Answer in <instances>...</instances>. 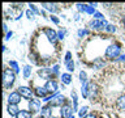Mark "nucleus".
Returning a JSON list of instances; mask_svg holds the SVG:
<instances>
[{
	"instance_id": "f257e3e1",
	"label": "nucleus",
	"mask_w": 125,
	"mask_h": 118,
	"mask_svg": "<svg viewBox=\"0 0 125 118\" xmlns=\"http://www.w3.org/2000/svg\"><path fill=\"white\" fill-rule=\"evenodd\" d=\"M14 80H16L14 71L10 70V68L4 70V72H3V87H4V89L10 88V87L14 84Z\"/></svg>"
},
{
	"instance_id": "f03ea898",
	"label": "nucleus",
	"mask_w": 125,
	"mask_h": 118,
	"mask_svg": "<svg viewBox=\"0 0 125 118\" xmlns=\"http://www.w3.org/2000/svg\"><path fill=\"white\" fill-rule=\"evenodd\" d=\"M120 55V46L119 45H111L105 50V57L109 59H115Z\"/></svg>"
},
{
	"instance_id": "7ed1b4c3",
	"label": "nucleus",
	"mask_w": 125,
	"mask_h": 118,
	"mask_svg": "<svg viewBox=\"0 0 125 118\" xmlns=\"http://www.w3.org/2000/svg\"><path fill=\"white\" fill-rule=\"evenodd\" d=\"M73 112H74V110L72 109V106L68 105V104L62 105L61 106V110H60L62 118H73Z\"/></svg>"
},
{
	"instance_id": "20e7f679",
	"label": "nucleus",
	"mask_w": 125,
	"mask_h": 118,
	"mask_svg": "<svg viewBox=\"0 0 125 118\" xmlns=\"http://www.w3.org/2000/svg\"><path fill=\"white\" fill-rule=\"evenodd\" d=\"M65 101V97L62 96V94H55V96H52V98H51L50 101V105L51 106H59V105H62Z\"/></svg>"
},
{
	"instance_id": "39448f33",
	"label": "nucleus",
	"mask_w": 125,
	"mask_h": 118,
	"mask_svg": "<svg viewBox=\"0 0 125 118\" xmlns=\"http://www.w3.org/2000/svg\"><path fill=\"white\" fill-rule=\"evenodd\" d=\"M44 34H46V37L48 38V41H50L51 43H55V42H56V39L59 38L56 31H55L53 29H50V28L44 29Z\"/></svg>"
},
{
	"instance_id": "423d86ee",
	"label": "nucleus",
	"mask_w": 125,
	"mask_h": 118,
	"mask_svg": "<svg viewBox=\"0 0 125 118\" xmlns=\"http://www.w3.org/2000/svg\"><path fill=\"white\" fill-rule=\"evenodd\" d=\"M90 25H91V28H94V29H102V28H107L108 26V22L105 21V20H93L91 22H90Z\"/></svg>"
},
{
	"instance_id": "0eeeda50",
	"label": "nucleus",
	"mask_w": 125,
	"mask_h": 118,
	"mask_svg": "<svg viewBox=\"0 0 125 118\" xmlns=\"http://www.w3.org/2000/svg\"><path fill=\"white\" fill-rule=\"evenodd\" d=\"M21 94H20V92H12L9 96H8V101H9V104L12 105H17L20 101H21Z\"/></svg>"
},
{
	"instance_id": "6e6552de",
	"label": "nucleus",
	"mask_w": 125,
	"mask_h": 118,
	"mask_svg": "<svg viewBox=\"0 0 125 118\" xmlns=\"http://www.w3.org/2000/svg\"><path fill=\"white\" fill-rule=\"evenodd\" d=\"M18 92L22 97H25V98H31V96H33V90H31L29 87H20Z\"/></svg>"
},
{
	"instance_id": "1a4fd4ad",
	"label": "nucleus",
	"mask_w": 125,
	"mask_h": 118,
	"mask_svg": "<svg viewBox=\"0 0 125 118\" xmlns=\"http://www.w3.org/2000/svg\"><path fill=\"white\" fill-rule=\"evenodd\" d=\"M44 88L47 89V92H48V93H55L57 90V83L53 81V80H48L46 83Z\"/></svg>"
},
{
	"instance_id": "9d476101",
	"label": "nucleus",
	"mask_w": 125,
	"mask_h": 118,
	"mask_svg": "<svg viewBox=\"0 0 125 118\" xmlns=\"http://www.w3.org/2000/svg\"><path fill=\"white\" fill-rule=\"evenodd\" d=\"M29 109L31 110V113H37L38 110H41V101L31 98L30 102H29Z\"/></svg>"
},
{
	"instance_id": "9b49d317",
	"label": "nucleus",
	"mask_w": 125,
	"mask_h": 118,
	"mask_svg": "<svg viewBox=\"0 0 125 118\" xmlns=\"http://www.w3.org/2000/svg\"><path fill=\"white\" fill-rule=\"evenodd\" d=\"M87 90H89V98L94 100V97L96 94V85L94 83H87Z\"/></svg>"
},
{
	"instance_id": "f8f14e48",
	"label": "nucleus",
	"mask_w": 125,
	"mask_h": 118,
	"mask_svg": "<svg viewBox=\"0 0 125 118\" xmlns=\"http://www.w3.org/2000/svg\"><path fill=\"white\" fill-rule=\"evenodd\" d=\"M51 113H52V110H51V106L50 105L43 106L42 112H41V118H51Z\"/></svg>"
},
{
	"instance_id": "ddd939ff",
	"label": "nucleus",
	"mask_w": 125,
	"mask_h": 118,
	"mask_svg": "<svg viewBox=\"0 0 125 118\" xmlns=\"http://www.w3.org/2000/svg\"><path fill=\"white\" fill-rule=\"evenodd\" d=\"M51 74H52V72H51V70H48V68H42V70L38 71V75L42 79H50Z\"/></svg>"
},
{
	"instance_id": "4468645a",
	"label": "nucleus",
	"mask_w": 125,
	"mask_h": 118,
	"mask_svg": "<svg viewBox=\"0 0 125 118\" xmlns=\"http://www.w3.org/2000/svg\"><path fill=\"white\" fill-rule=\"evenodd\" d=\"M20 112H21V110L18 109L17 105H12V104L8 105V113H9L10 116H17Z\"/></svg>"
},
{
	"instance_id": "2eb2a0df",
	"label": "nucleus",
	"mask_w": 125,
	"mask_h": 118,
	"mask_svg": "<svg viewBox=\"0 0 125 118\" xmlns=\"http://www.w3.org/2000/svg\"><path fill=\"white\" fill-rule=\"evenodd\" d=\"M48 93L47 92V89L46 88H41V87H38V88H35V94L39 97H42V98H46V94Z\"/></svg>"
},
{
	"instance_id": "dca6fc26",
	"label": "nucleus",
	"mask_w": 125,
	"mask_h": 118,
	"mask_svg": "<svg viewBox=\"0 0 125 118\" xmlns=\"http://www.w3.org/2000/svg\"><path fill=\"white\" fill-rule=\"evenodd\" d=\"M42 7L44 8V9L47 11H50V12H56V4H51V3H43L42 4Z\"/></svg>"
},
{
	"instance_id": "f3484780",
	"label": "nucleus",
	"mask_w": 125,
	"mask_h": 118,
	"mask_svg": "<svg viewBox=\"0 0 125 118\" xmlns=\"http://www.w3.org/2000/svg\"><path fill=\"white\" fill-rule=\"evenodd\" d=\"M117 106L120 109H125V94H123V96H120L117 98Z\"/></svg>"
},
{
	"instance_id": "a211bd4d",
	"label": "nucleus",
	"mask_w": 125,
	"mask_h": 118,
	"mask_svg": "<svg viewBox=\"0 0 125 118\" xmlns=\"http://www.w3.org/2000/svg\"><path fill=\"white\" fill-rule=\"evenodd\" d=\"M30 117H31V113L26 112V110H21V112L16 116V118H30Z\"/></svg>"
},
{
	"instance_id": "6ab92c4d",
	"label": "nucleus",
	"mask_w": 125,
	"mask_h": 118,
	"mask_svg": "<svg viewBox=\"0 0 125 118\" xmlns=\"http://www.w3.org/2000/svg\"><path fill=\"white\" fill-rule=\"evenodd\" d=\"M61 81L64 83V84H69V83L72 81V76H70L69 74H62L61 75Z\"/></svg>"
},
{
	"instance_id": "aec40b11",
	"label": "nucleus",
	"mask_w": 125,
	"mask_h": 118,
	"mask_svg": "<svg viewBox=\"0 0 125 118\" xmlns=\"http://www.w3.org/2000/svg\"><path fill=\"white\" fill-rule=\"evenodd\" d=\"M80 80L82 83V85L83 84H87V75H86L85 71H81L80 72Z\"/></svg>"
},
{
	"instance_id": "412c9836",
	"label": "nucleus",
	"mask_w": 125,
	"mask_h": 118,
	"mask_svg": "<svg viewBox=\"0 0 125 118\" xmlns=\"http://www.w3.org/2000/svg\"><path fill=\"white\" fill-rule=\"evenodd\" d=\"M30 75H31V67L30 66H25L23 67V77L27 79V77H30Z\"/></svg>"
},
{
	"instance_id": "4be33fe9",
	"label": "nucleus",
	"mask_w": 125,
	"mask_h": 118,
	"mask_svg": "<svg viewBox=\"0 0 125 118\" xmlns=\"http://www.w3.org/2000/svg\"><path fill=\"white\" fill-rule=\"evenodd\" d=\"M72 98H73V110H77V104H78V100H77V93L72 90Z\"/></svg>"
},
{
	"instance_id": "5701e85b",
	"label": "nucleus",
	"mask_w": 125,
	"mask_h": 118,
	"mask_svg": "<svg viewBox=\"0 0 125 118\" xmlns=\"http://www.w3.org/2000/svg\"><path fill=\"white\" fill-rule=\"evenodd\" d=\"M9 66L12 67V70L14 71V74H17L18 71H20V68H18V64H17V62H14V60H10V62H9Z\"/></svg>"
},
{
	"instance_id": "b1692460",
	"label": "nucleus",
	"mask_w": 125,
	"mask_h": 118,
	"mask_svg": "<svg viewBox=\"0 0 125 118\" xmlns=\"http://www.w3.org/2000/svg\"><path fill=\"white\" fill-rule=\"evenodd\" d=\"M87 110H89L87 106H83V108H81L80 113H78V114H80V117H81V118H85V116L87 114Z\"/></svg>"
},
{
	"instance_id": "393cba45",
	"label": "nucleus",
	"mask_w": 125,
	"mask_h": 118,
	"mask_svg": "<svg viewBox=\"0 0 125 118\" xmlns=\"http://www.w3.org/2000/svg\"><path fill=\"white\" fill-rule=\"evenodd\" d=\"M103 66H104V62L102 60V59H99V58L94 62V67H96V68H100V67H103Z\"/></svg>"
},
{
	"instance_id": "a878e982",
	"label": "nucleus",
	"mask_w": 125,
	"mask_h": 118,
	"mask_svg": "<svg viewBox=\"0 0 125 118\" xmlns=\"http://www.w3.org/2000/svg\"><path fill=\"white\" fill-rule=\"evenodd\" d=\"M65 66H66V68H68V71H74V62L73 60L65 63Z\"/></svg>"
},
{
	"instance_id": "bb28decb",
	"label": "nucleus",
	"mask_w": 125,
	"mask_h": 118,
	"mask_svg": "<svg viewBox=\"0 0 125 118\" xmlns=\"http://www.w3.org/2000/svg\"><path fill=\"white\" fill-rule=\"evenodd\" d=\"M77 8H78V11H81V12L87 11V5H86V4H77Z\"/></svg>"
},
{
	"instance_id": "cd10ccee",
	"label": "nucleus",
	"mask_w": 125,
	"mask_h": 118,
	"mask_svg": "<svg viewBox=\"0 0 125 118\" xmlns=\"http://www.w3.org/2000/svg\"><path fill=\"white\" fill-rule=\"evenodd\" d=\"M105 30H107L108 33H113V31H116V26H115V25H111V24H108V26L105 28Z\"/></svg>"
},
{
	"instance_id": "c85d7f7f",
	"label": "nucleus",
	"mask_w": 125,
	"mask_h": 118,
	"mask_svg": "<svg viewBox=\"0 0 125 118\" xmlns=\"http://www.w3.org/2000/svg\"><path fill=\"white\" fill-rule=\"evenodd\" d=\"M87 13H90V15H95V9H94V7L93 5H87Z\"/></svg>"
},
{
	"instance_id": "c756f323",
	"label": "nucleus",
	"mask_w": 125,
	"mask_h": 118,
	"mask_svg": "<svg viewBox=\"0 0 125 118\" xmlns=\"http://www.w3.org/2000/svg\"><path fill=\"white\" fill-rule=\"evenodd\" d=\"M94 17H95V20H104L103 15L99 13V12H95V15H94Z\"/></svg>"
},
{
	"instance_id": "7c9ffc66",
	"label": "nucleus",
	"mask_w": 125,
	"mask_h": 118,
	"mask_svg": "<svg viewBox=\"0 0 125 118\" xmlns=\"http://www.w3.org/2000/svg\"><path fill=\"white\" fill-rule=\"evenodd\" d=\"M70 60H72V54L68 51V53L65 54V63H68V62H70Z\"/></svg>"
},
{
	"instance_id": "2f4dec72",
	"label": "nucleus",
	"mask_w": 125,
	"mask_h": 118,
	"mask_svg": "<svg viewBox=\"0 0 125 118\" xmlns=\"http://www.w3.org/2000/svg\"><path fill=\"white\" fill-rule=\"evenodd\" d=\"M87 34V30H85V29H81V30H78V37H83V35Z\"/></svg>"
},
{
	"instance_id": "473e14b6",
	"label": "nucleus",
	"mask_w": 125,
	"mask_h": 118,
	"mask_svg": "<svg viewBox=\"0 0 125 118\" xmlns=\"http://www.w3.org/2000/svg\"><path fill=\"white\" fill-rule=\"evenodd\" d=\"M26 16H27V18H33L34 17V12L31 11V9H29V11L26 12Z\"/></svg>"
},
{
	"instance_id": "72a5a7b5",
	"label": "nucleus",
	"mask_w": 125,
	"mask_h": 118,
	"mask_svg": "<svg viewBox=\"0 0 125 118\" xmlns=\"http://www.w3.org/2000/svg\"><path fill=\"white\" fill-rule=\"evenodd\" d=\"M64 35H65V31L64 30H59V33H57L59 39H62V38H64Z\"/></svg>"
},
{
	"instance_id": "f704fd0d",
	"label": "nucleus",
	"mask_w": 125,
	"mask_h": 118,
	"mask_svg": "<svg viewBox=\"0 0 125 118\" xmlns=\"http://www.w3.org/2000/svg\"><path fill=\"white\" fill-rule=\"evenodd\" d=\"M51 72H52L53 75H57L59 74V66H53V68L51 70Z\"/></svg>"
},
{
	"instance_id": "c9c22d12",
	"label": "nucleus",
	"mask_w": 125,
	"mask_h": 118,
	"mask_svg": "<svg viewBox=\"0 0 125 118\" xmlns=\"http://www.w3.org/2000/svg\"><path fill=\"white\" fill-rule=\"evenodd\" d=\"M29 5H30V9H31V11H33V12H34V13H39V11L37 9V7H35V5H34V4H29Z\"/></svg>"
},
{
	"instance_id": "e433bc0d",
	"label": "nucleus",
	"mask_w": 125,
	"mask_h": 118,
	"mask_svg": "<svg viewBox=\"0 0 125 118\" xmlns=\"http://www.w3.org/2000/svg\"><path fill=\"white\" fill-rule=\"evenodd\" d=\"M51 20H52L55 24H59V18H57V17H55V16H51Z\"/></svg>"
},
{
	"instance_id": "4c0bfd02",
	"label": "nucleus",
	"mask_w": 125,
	"mask_h": 118,
	"mask_svg": "<svg viewBox=\"0 0 125 118\" xmlns=\"http://www.w3.org/2000/svg\"><path fill=\"white\" fill-rule=\"evenodd\" d=\"M12 35H13V33H12V31H8V33H7V37H5V39H9V38L12 37Z\"/></svg>"
},
{
	"instance_id": "58836bf2",
	"label": "nucleus",
	"mask_w": 125,
	"mask_h": 118,
	"mask_svg": "<svg viewBox=\"0 0 125 118\" xmlns=\"http://www.w3.org/2000/svg\"><path fill=\"white\" fill-rule=\"evenodd\" d=\"M119 60H123V62H125V55H120Z\"/></svg>"
},
{
	"instance_id": "ea45409f",
	"label": "nucleus",
	"mask_w": 125,
	"mask_h": 118,
	"mask_svg": "<svg viewBox=\"0 0 125 118\" xmlns=\"http://www.w3.org/2000/svg\"><path fill=\"white\" fill-rule=\"evenodd\" d=\"M85 118H96V117L94 116V114H89V116H86Z\"/></svg>"
},
{
	"instance_id": "a19ab883",
	"label": "nucleus",
	"mask_w": 125,
	"mask_h": 118,
	"mask_svg": "<svg viewBox=\"0 0 125 118\" xmlns=\"http://www.w3.org/2000/svg\"><path fill=\"white\" fill-rule=\"evenodd\" d=\"M3 29H4V31H7V30H8V28H7V24H4V25H3Z\"/></svg>"
},
{
	"instance_id": "79ce46f5",
	"label": "nucleus",
	"mask_w": 125,
	"mask_h": 118,
	"mask_svg": "<svg viewBox=\"0 0 125 118\" xmlns=\"http://www.w3.org/2000/svg\"><path fill=\"white\" fill-rule=\"evenodd\" d=\"M124 21H125V16H124Z\"/></svg>"
},
{
	"instance_id": "37998d69",
	"label": "nucleus",
	"mask_w": 125,
	"mask_h": 118,
	"mask_svg": "<svg viewBox=\"0 0 125 118\" xmlns=\"http://www.w3.org/2000/svg\"><path fill=\"white\" fill-rule=\"evenodd\" d=\"M51 118H52V117H51Z\"/></svg>"
}]
</instances>
